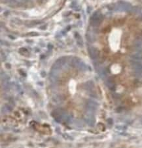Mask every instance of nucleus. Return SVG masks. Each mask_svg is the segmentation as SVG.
<instances>
[{
    "label": "nucleus",
    "mask_w": 142,
    "mask_h": 148,
    "mask_svg": "<svg viewBox=\"0 0 142 148\" xmlns=\"http://www.w3.org/2000/svg\"><path fill=\"white\" fill-rule=\"evenodd\" d=\"M65 62H66V59L64 58V57H62V58L61 59H59L54 65L53 69H55V70H58V69L62 67V66H63L64 64L65 63Z\"/></svg>",
    "instance_id": "obj_7"
},
{
    "label": "nucleus",
    "mask_w": 142,
    "mask_h": 148,
    "mask_svg": "<svg viewBox=\"0 0 142 148\" xmlns=\"http://www.w3.org/2000/svg\"><path fill=\"white\" fill-rule=\"evenodd\" d=\"M85 119L86 123L89 126H93L95 123V118H94V116L93 113H92V111H89L87 113H86L85 116Z\"/></svg>",
    "instance_id": "obj_3"
},
{
    "label": "nucleus",
    "mask_w": 142,
    "mask_h": 148,
    "mask_svg": "<svg viewBox=\"0 0 142 148\" xmlns=\"http://www.w3.org/2000/svg\"><path fill=\"white\" fill-rule=\"evenodd\" d=\"M72 64L73 66H75V67L79 68V69H81V70L85 71L87 69V66L85 65L82 61H80L79 59L77 58H74L73 59Z\"/></svg>",
    "instance_id": "obj_4"
},
{
    "label": "nucleus",
    "mask_w": 142,
    "mask_h": 148,
    "mask_svg": "<svg viewBox=\"0 0 142 148\" xmlns=\"http://www.w3.org/2000/svg\"><path fill=\"white\" fill-rule=\"evenodd\" d=\"M89 51L90 56H91V57L92 59L95 60V59H97L98 58L99 51H98V49L95 48V47H91L89 49Z\"/></svg>",
    "instance_id": "obj_5"
},
{
    "label": "nucleus",
    "mask_w": 142,
    "mask_h": 148,
    "mask_svg": "<svg viewBox=\"0 0 142 148\" xmlns=\"http://www.w3.org/2000/svg\"><path fill=\"white\" fill-rule=\"evenodd\" d=\"M87 88H88L89 89H91V88H93V86H94L93 82H87Z\"/></svg>",
    "instance_id": "obj_9"
},
{
    "label": "nucleus",
    "mask_w": 142,
    "mask_h": 148,
    "mask_svg": "<svg viewBox=\"0 0 142 148\" xmlns=\"http://www.w3.org/2000/svg\"><path fill=\"white\" fill-rule=\"evenodd\" d=\"M106 86L110 88V90H115V82H113V80L112 79V78H108V79L106 80Z\"/></svg>",
    "instance_id": "obj_8"
},
{
    "label": "nucleus",
    "mask_w": 142,
    "mask_h": 148,
    "mask_svg": "<svg viewBox=\"0 0 142 148\" xmlns=\"http://www.w3.org/2000/svg\"><path fill=\"white\" fill-rule=\"evenodd\" d=\"M53 116L57 122H69L70 120V116L68 115L66 113V112L61 109H58L54 110L53 113Z\"/></svg>",
    "instance_id": "obj_1"
},
{
    "label": "nucleus",
    "mask_w": 142,
    "mask_h": 148,
    "mask_svg": "<svg viewBox=\"0 0 142 148\" xmlns=\"http://www.w3.org/2000/svg\"><path fill=\"white\" fill-rule=\"evenodd\" d=\"M87 109H88V111H93L97 109V107H98V104H97L95 101H93V100L89 99L87 102Z\"/></svg>",
    "instance_id": "obj_6"
},
{
    "label": "nucleus",
    "mask_w": 142,
    "mask_h": 148,
    "mask_svg": "<svg viewBox=\"0 0 142 148\" xmlns=\"http://www.w3.org/2000/svg\"><path fill=\"white\" fill-rule=\"evenodd\" d=\"M103 19V16L100 12H96L92 15L91 18V23L93 26L98 27L100 25Z\"/></svg>",
    "instance_id": "obj_2"
}]
</instances>
